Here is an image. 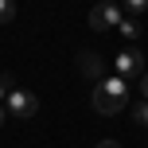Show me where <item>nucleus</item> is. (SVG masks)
Instances as JSON below:
<instances>
[{
  "label": "nucleus",
  "instance_id": "obj_1",
  "mask_svg": "<svg viewBox=\"0 0 148 148\" xmlns=\"http://www.w3.org/2000/svg\"><path fill=\"white\" fill-rule=\"evenodd\" d=\"M90 101H94V109H97V113H105V117H117V113L129 105V82L121 78V74L101 78V82L94 86V97H90Z\"/></svg>",
  "mask_w": 148,
  "mask_h": 148
},
{
  "label": "nucleus",
  "instance_id": "obj_2",
  "mask_svg": "<svg viewBox=\"0 0 148 148\" xmlns=\"http://www.w3.org/2000/svg\"><path fill=\"white\" fill-rule=\"evenodd\" d=\"M4 109H8V117L27 121V117H35V113H39V97H35V94H27L23 86H12V94L4 97Z\"/></svg>",
  "mask_w": 148,
  "mask_h": 148
},
{
  "label": "nucleus",
  "instance_id": "obj_3",
  "mask_svg": "<svg viewBox=\"0 0 148 148\" xmlns=\"http://www.w3.org/2000/svg\"><path fill=\"white\" fill-rule=\"evenodd\" d=\"M121 20H125V12H121L113 0H101V4H94V12H90V27L94 31H109V27H117Z\"/></svg>",
  "mask_w": 148,
  "mask_h": 148
},
{
  "label": "nucleus",
  "instance_id": "obj_4",
  "mask_svg": "<svg viewBox=\"0 0 148 148\" xmlns=\"http://www.w3.org/2000/svg\"><path fill=\"white\" fill-rule=\"evenodd\" d=\"M117 74L125 82H133V78H144V55L136 51V47H125V51L117 55Z\"/></svg>",
  "mask_w": 148,
  "mask_h": 148
},
{
  "label": "nucleus",
  "instance_id": "obj_5",
  "mask_svg": "<svg viewBox=\"0 0 148 148\" xmlns=\"http://www.w3.org/2000/svg\"><path fill=\"white\" fill-rule=\"evenodd\" d=\"M74 62H78V74H86L90 82H101V78H105V62H101L97 51H78Z\"/></svg>",
  "mask_w": 148,
  "mask_h": 148
},
{
  "label": "nucleus",
  "instance_id": "obj_6",
  "mask_svg": "<svg viewBox=\"0 0 148 148\" xmlns=\"http://www.w3.org/2000/svg\"><path fill=\"white\" fill-rule=\"evenodd\" d=\"M117 31H121V35L129 39V43H133V39L140 35V20H136V16H125V20L117 23Z\"/></svg>",
  "mask_w": 148,
  "mask_h": 148
},
{
  "label": "nucleus",
  "instance_id": "obj_7",
  "mask_svg": "<svg viewBox=\"0 0 148 148\" xmlns=\"http://www.w3.org/2000/svg\"><path fill=\"white\" fill-rule=\"evenodd\" d=\"M16 20V0H0V23H12Z\"/></svg>",
  "mask_w": 148,
  "mask_h": 148
},
{
  "label": "nucleus",
  "instance_id": "obj_8",
  "mask_svg": "<svg viewBox=\"0 0 148 148\" xmlns=\"http://www.w3.org/2000/svg\"><path fill=\"white\" fill-rule=\"evenodd\" d=\"M125 12H129V16H136V20H140V16L148 12V0H125Z\"/></svg>",
  "mask_w": 148,
  "mask_h": 148
},
{
  "label": "nucleus",
  "instance_id": "obj_9",
  "mask_svg": "<svg viewBox=\"0 0 148 148\" xmlns=\"http://www.w3.org/2000/svg\"><path fill=\"white\" fill-rule=\"evenodd\" d=\"M133 121H136V125H148V101H140L133 109Z\"/></svg>",
  "mask_w": 148,
  "mask_h": 148
},
{
  "label": "nucleus",
  "instance_id": "obj_10",
  "mask_svg": "<svg viewBox=\"0 0 148 148\" xmlns=\"http://www.w3.org/2000/svg\"><path fill=\"white\" fill-rule=\"evenodd\" d=\"M8 94H12V78H8V74H4V78H0V101H4Z\"/></svg>",
  "mask_w": 148,
  "mask_h": 148
},
{
  "label": "nucleus",
  "instance_id": "obj_11",
  "mask_svg": "<svg viewBox=\"0 0 148 148\" xmlns=\"http://www.w3.org/2000/svg\"><path fill=\"white\" fill-rule=\"evenodd\" d=\"M140 90H144V101H148V70H144V78H140Z\"/></svg>",
  "mask_w": 148,
  "mask_h": 148
},
{
  "label": "nucleus",
  "instance_id": "obj_12",
  "mask_svg": "<svg viewBox=\"0 0 148 148\" xmlns=\"http://www.w3.org/2000/svg\"><path fill=\"white\" fill-rule=\"evenodd\" d=\"M97 148H121L117 140H101V144H97Z\"/></svg>",
  "mask_w": 148,
  "mask_h": 148
},
{
  "label": "nucleus",
  "instance_id": "obj_13",
  "mask_svg": "<svg viewBox=\"0 0 148 148\" xmlns=\"http://www.w3.org/2000/svg\"><path fill=\"white\" fill-rule=\"evenodd\" d=\"M4 117H8V109H4V105H0V125H4Z\"/></svg>",
  "mask_w": 148,
  "mask_h": 148
}]
</instances>
